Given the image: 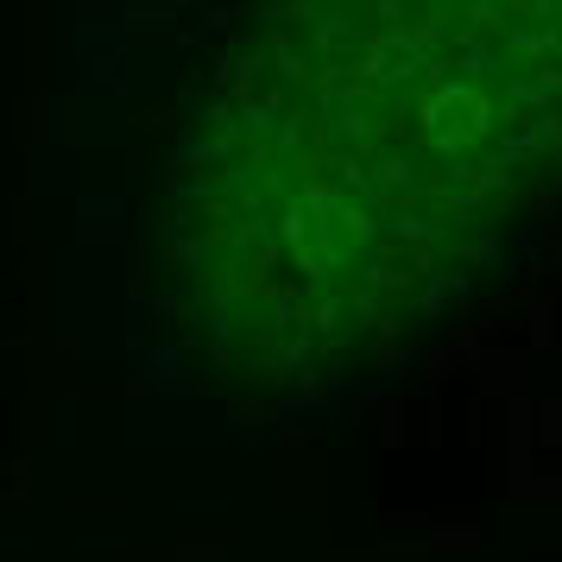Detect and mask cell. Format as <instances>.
<instances>
[{"mask_svg":"<svg viewBox=\"0 0 562 562\" xmlns=\"http://www.w3.org/2000/svg\"><path fill=\"white\" fill-rule=\"evenodd\" d=\"M228 102V291L405 335L562 203V0H272Z\"/></svg>","mask_w":562,"mask_h":562,"instance_id":"obj_1","label":"cell"}]
</instances>
